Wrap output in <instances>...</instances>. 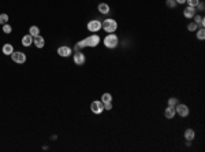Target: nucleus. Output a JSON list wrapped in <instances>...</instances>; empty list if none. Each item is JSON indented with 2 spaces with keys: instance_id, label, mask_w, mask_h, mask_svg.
<instances>
[{
  "instance_id": "1",
  "label": "nucleus",
  "mask_w": 205,
  "mask_h": 152,
  "mask_svg": "<svg viewBox=\"0 0 205 152\" xmlns=\"http://www.w3.org/2000/svg\"><path fill=\"white\" fill-rule=\"evenodd\" d=\"M99 43H100V36H97V34H92V36L86 37L85 40L77 43L75 47H74V50L79 51L81 48H83V47H92V48H94L96 45H99Z\"/></svg>"
},
{
  "instance_id": "2",
  "label": "nucleus",
  "mask_w": 205,
  "mask_h": 152,
  "mask_svg": "<svg viewBox=\"0 0 205 152\" xmlns=\"http://www.w3.org/2000/svg\"><path fill=\"white\" fill-rule=\"evenodd\" d=\"M119 44V38L116 34H114V33H110L106 38H104V45H106L107 48H110V50H114V48H116Z\"/></svg>"
},
{
  "instance_id": "3",
  "label": "nucleus",
  "mask_w": 205,
  "mask_h": 152,
  "mask_svg": "<svg viewBox=\"0 0 205 152\" xmlns=\"http://www.w3.org/2000/svg\"><path fill=\"white\" fill-rule=\"evenodd\" d=\"M101 27H103L107 33H114L118 29V23H116L115 19L108 18V19H106L104 22H101Z\"/></svg>"
},
{
  "instance_id": "4",
  "label": "nucleus",
  "mask_w": 205,
  "mask_h": 152,
  "mask_svg": "<svg viewBox=\"0 0 205 152\" xmlns=\"http://www.w3.org/2000/svg\"><path fill=\"white\" fill-rule=\"evenodd\" d=\"M90 110H92V112L93 114H101L103 111H104V103L101 100H96V101H92V104H90Z\"/></svg>"
},
{
  "instance_id": "5",
  "label": "nucleus",
  "mask_w": 205,
  "mask_h": 152,
  "mask_svg": "<svg viewBox=\"0 0 205 152\" xmlns=\"http://www.w3.org/2000/svg\"><path fill=\"white\" fill-rule=\"evenodd\" d=\"M175 111L182 118H186L187 115H189V112H190V110H189V107H187L186 104H179V103L175 106Z\"/></svg>"
},
{
  "instance_id": "6",
  "label": "nucleus",
  "mask_w": 205,
  "mask_h": 152,
  "mask_svg": "<svg viewBox=\"0 0 205 152\" xmlns=\"http://www.w3.org/2000/svg\"><path fill=\"white\" fill-rule=\"evenodd\" d=\"M11 59H13L15 63H25L26 62V55L23 54V52H19V51H14L13 54H11Z\"/></svg>"
},
{
  "instance_id": "7",
  "label": "nucleus",
  "mask_w": 205,
  "mask_h": 152,
  "mask_svg": "<svg viewBox=\"0 0 205 152\" xmlns=\"http://www.w3.org/2000/svg\"><path fill=\"white\" fill-rule=\"evenodd\" d=\"M100 29H101V22H100V21L93 19V21L87 22V30H89V32L96 33V32H99Z\"/></svg>"
},
{
  "instance_id": "8",
  "label": "nucleus",
  "mask_w": 205,
  "mask_h": 152,
  "mask_svg": "<svg viewBox=\"0 0 205 152\" xmlns=\"http://www.w3.org/2000/svg\"><path fill=\"white\" fill-rule=\"evenodd\" d=\"M73 60L77 66H81V64L85 63V55L82 54L81 51H75V54L73 55Z\"/></svg>"
},
{
  "instance_id": "9",
  "label": "nucleus",
  "mask_w": 205,
  "mask_h": 152,
  "mask_svg": "<svg viewBox=\"0 0 205 152\" xmlns=\"http://www.w3.org/2000/svg\"><path fill=\"white\" fill-rule=\"evenodd\" d=\"M71 48L70 47H67V45H62V47H59L57 48V55L62 58H68L70 55H71Z\"/></svg>"
},
{
  "instance_id": "10",
  "label": "nucleus",
  "mask_w": 205,
  "mask_h": 152,
  "mask_svg": "<svg viewBox=\"0 0 205 152\" xmlns=\"http://www.w3.org/2000/svg\"><path fill=\"white\" fill-rule=\"evenodd\" d=\"M196 7H190V6H187L185 10H183V15H185V18H193L194 15H196Z\"/></svg>"
},
{
  "instance_id": "11",
  "label": "nucleus",
  "mask_w": 205,
  "mask_h": 152,
  "mask_svg": "<svg viewBox=\"0 0 205 152\" xmlns=\"http://www.w3.org/2000/svg\"><path fill=\"white\" fill-rule=\"evenodd\" d=\"M176 114V111H175V107H171V106H168L166 110H164V117L167 118V119H172Z\"/></svg>"
},
{
  "instance_id": "12",
  "label": "nucleus",
  "mask_w": 205,
  "mask_h": 152,
  "mask_svg": "<svg viewBox=\"0 0 205 152\" xmlns=\"http://www.w3.org/2000/svg\"><path fill=\"white\" fill-rule=\"evenodd\" d=\"M33 44L36 45L37 48H44L45 40H44V37H41V36L38 34V36H36V37H33Z\"/></svg>"
},
{
  "instance_id": "13",
  "label": "nucleus",
  "mask_w": 205,
  "mask_h": 152,
  "mask_svg": "<svg viewBox=\"0 0 205 152\" xmlns=\"http://www.w3.org/2000/svg\"><path fill=\"white\" fill-rule=\"evenodd\" d=\"M1 52L7 55V56H11V54L14 52V47L13 44H10V43H7V44L3 45V48H1Z\"/></svg>"
},
{
  "instance_id": "14",
  "label": "nucleus",
  "mask_w": 205,
  "mask_h": 152,
  "mask_svg": "<svg viewBox=\"0 0 205 152\" xmlns=\"http://www.w3.org/2000/svg\"><path fill=\"white\" fill-rule=\"evenodd\" d=\"M31 44H33V37H31L30 34H25L22 37V45L23 47H30Z\"/></svg>"
},
{
  "instance_id": "15",
  "label": "nucleus",
  "mask_w": 205,
  "mask_h": 152,
  "mask_svg": "<svg viewBox=\"0 0 205 152\" xmlns=\"http://www.w3.org/2000/svg\"><path fill=\"white\" fill-rule=\"evenodd\" d=\"M183 136H185V140L193 141V140H194V137H196V133H194V130H193V129H186Z\"/></svg>"
},
{
  "instance_id": "16",
  "label": "nucleus",
  "mask_w": 205,
  "mask_h": 152,
  "mask_svg": "<svg viewBox=\"0 0 205 152\" xmlns=\"http://www.w3.org/2000/svg\"><path fill=\"white\" fill-rule=\"evenodd\" d=\"M97 10H99L101 14H108L110 13V6H108L107 3H100L99 6H97Z\"/></svg>"
},
{
  "instance_id": "17",
  "label": "nucleus",
  "mask_w": 205,
  "mask_h": 152,
  "mask_svg": "<svg viewBox=\"0 0 205 152\" xmlns=\"http://www.w3.org/2000/svg\"><path fill=\"white\" fill-rule=\"evenodd\" d=\"M193 18H194V22H196L198 26H201V27H204L205 26V18L202 17V15H194Z\"/></svg>"
},
{
  "instance_id": "18",
  "label": "nucleus",
  "mask_w": 205,
  "mask_h": 152,
  "mask_svg": "<svg viewBox=\"0 0 205 152\" xmlns=\"http://www.w3.org/2000/svg\"><path fill=\"white\" fill-rule=\"evenodd\" d=\"M29 34H30L31 37H36L40 34V29H38L37 26H30V29H29Z\"/></svg>"
},
{
  "instance_id": "19",
  "label": "nucleus",
  "mask_w": 205,
  "mask_h": 152,
  "mask_svg": "<svg viewBox=\"0 0 205 152\" xmlns=\"http://www.w3.org/2000/svg\"><path fill=\"white\" fill-rule=\"evenodd\" d=\"M196 36H197V38L198 40H204L205 38V29L204 27H201V29H198V30H196Z\"/></svg>"
},
{
  "instance_id": "20",
  "label": "nucleus",
  "mask_w": 205,
  "mask_h": 152,
  "mask_svg": "<svg viewBox=\"0 0 205 152\" xmlns=\"http://www.w3.org/2000/svg\"><path fill=\"white\" fill-rule=\"evenodd\" d=\"M101 101H103V103H111L112 101V95L111 93H104V95L101 96Z\"/></svg>"
},
{
  "instance_id": "21",
  "label": "nucleus",
  "mask_w": 205,
  "mask_h": 152,
  "mask_svg": "<svg viewBox=\"0 0 205 152\" xmlns=\"http://www.w3.org/2000/svg\"><path fill=\"white\" fill-rule=\"evenodd\" d=\"M178 103H179V99H176V97H170L168 99V106H171V107H175Z\"/></svg>"
},
{
  "instance_id": "22",
  "label": "nucleus",
  "mask_w": 205,
  "mask_h": 152,
  "mask_svg": "<svg viewBox=\"0 0 205 152\" xmlns=\"http://www.w3.org/2000/svg\"><path fill=\"white\" fill-rule=\"evenodd\" d=\"M11 32H13V27H11V25H8V23H4V25H3V33H6V34H10Z\"/></svg>"
},
{
  "instance_id": "23",
  "label": "nucleus",
  "mask_w": 205,
  "mask_h": 152,
  "mask_svg": "<svg viewBox=\"0 0 205 152\" xmlns=\"http://www.w3.org/2000/svg\"><path fill=\"white\" fill-rule=\"evenodd\" d=\"M197 27H198V25H197L196 22H190V23L187 25V29H189L190 32H196V30H197Z\"/></svg>"
},
{
  "instance_id": "24",
  "label": "nucleus",
  "mask_w": 205,
  "mask_h": 152,
  "mask_svg": "<svg viewBox=\"0 0 205 152\" xmlns=\"http://www.w3.org/2000/svg\"><path fill=\"white\" fill-rule=\"evenodd\" d=\"M7 22H8V15L7 14H0V23L4 25Z\"/></svg>"
},
{
  "instance_id": "25",
  "label": "nucleus",
  "mask_w": 205,
  "mask_h": 152,
  "mask_svg": "<svg viewBox=\"0 0 205 152\" xmlns=\"http://www.w3.org/2000/svg\"><path fill=\"white\" fill-rule=\"evenodd\" d=\"M176 4H178V3H176L175 0H166V6L170 7V8H174Z\"/></svg>"
},
{
  "instance_id": "26",
  "label": "nucleus",
  "mask_w": 205,
  "mask_h": 152,
  "mask_svg": "<svg viewBox=\"0 0 205 152\" xmlns=\"http://www.w3.org/2000/svg\"><path fill=\"white\" fill-rule=\"evenodd\" d=\"M186 3H187V6L196 7V6H197V4L200 3V0H186Z\"/></svg>"
},
{
  "instance_id": "27",
  "label": "nucleus",
  "mask_w": 205,
  "mask_h": 152,
  "mask_svg": "<svg viewBox=\"0 0 205 152\" xmlns=\"http://www.w3.org/2000/svg\"><path fill=\"white\" fill-rule=\"evenodd\" d=\"M104 110H107V111H111V110H112V101H111V103H104Z\"/></svg>"
},
{
  "instance_id": "28",
  "label": "nucleus",
  "mask_w": 205,
  "mask_h": 152,
  "mask_svg": "<svg viewBox=\"0 0 205 152\" xmlns=\"http://www.w3.org/2000/svg\"><path fill=\"white\" fill-rule=\"evenodd\" d=\"M196 8H198L200 11H204V8H205V4H204V3H202V1H200L198 4L196 6Z\"/></svg>"
},
{
  "instance_id": "29",
  "label": "nucleus",
  "mask_w": 205,
  "mask_h": 152,
  "mask_svg": "<svg viewBox=\"0 0 205 152\" xmlns=\"http://www.w3.org/2000/svg\"><path fill=\"white\" fill-rule=\"evenodd\" d=\"M175 1H176L178 4H185V3H186V0H175Z\"/></svg>"
}]
</instances>
